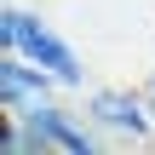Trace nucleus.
Returning a JSON list of instances; mask_svg holds the SVG:
<instances>
[{
  "label": "nucleus",
  "mask_w": 155,
  "mask_h": 155,
  "mask_svg": "<svg viewBox=\"0 0 155 155\" xmlns=\"http://www.w3.org/2000/svg\"><path fill=\"white\" fill-rule=\"evenodd\" d=\"M104 144L109 138L86 121V109L75 115L58 98L29 104L17 115H6V127H0V155H92V150H104Z\"/></svg>",
  "instance_id": "nucleus-1"
},
{
  "label": "nucleus",
  "mask_w": 155,
  "mask_h": 155,
  "mask_svg": "<svg viewBox=\"0 0 155 155\" xmlns=\"http://www.w3.org/2000/svg\"><path fill=\"white\" fill-rule=\"evenodd\" d=\"M0 46L6 52H23V58H35L46 75H58V86L63 92H86V63H81V52L40 17V12H23V6H6L0 12Z\"/></svg>",
  "instance_id": "nucleus-2"
},
{
  "label": "nucleus",
  "mask_w": 155,
  "mask_h": 155,
  "mask_svg": "<svg viewBox=\"0 0 155 155\" xmlns=\"http://www.w3.org/2000/svg\"><path fill=\"white\" fill-rule=\"evenodd\" d=\"M58 92H63L58 75H46L35 58H23V52H0V115H17V109L46 104V98H58Z\"/></svg>",
  "instance_id": "nucleus-4"
},
{
  "label": "nucleus",
  "mask_w": 155,
  "mask_h": 155,
  "mask_svg": "<svg viewBox=\"0 0 155 155\" xmlns=\"http://www.w3.org/2000/svg\"><path fill=\"white\" fill-rule=\"evenodd\" d=\"M86 121L104 138H150L155 104H150V92H132V86H92L86 92Z\"/></svg>",
  "instance_id": "nucleus-3"
}]
</instances>
